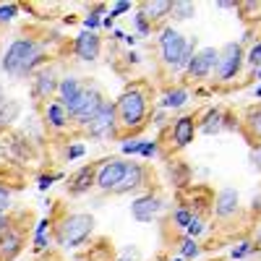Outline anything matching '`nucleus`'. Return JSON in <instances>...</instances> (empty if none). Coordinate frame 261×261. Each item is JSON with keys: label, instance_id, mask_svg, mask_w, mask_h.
Masks as SVG:
<instances>
[{"label": "nucleus", "instance_id": "nucleus-1", "mask_svg": "<svg viewBox=\"0 0 261 261\" xmlns=\"http://www.w3.org/2000/svg\"><path fill=\"white\" fill-rule=\"evenodd\" d=\"M47 60L50 55H47L45 42L37 37L18 34L8 42V47L0 55V71L11 79H27L45 68Z\"/></svg>", "mask_w": 261, "mask_h": 261}, {"label": "nucleus", "instance_id": "nucleus-2", "mask_svg": "<svg viewBox=\"0 0 261 261\" xmlns=\"http://www.w3.org/2000/svg\"><path fill=\"white\" fill-rule=\"evenodd\" d=\"M115 105V118H118V128H120V139L123 136H136L146 128L149 123V92L141 84H130L118 94Z\"/></svg>", "mask_w": 261, "mask_h": 261}, {"label": "nucleus", "instance_id": "nucleus-3", "mask_svg": "<svg viewBox=\"0 0 261 261\" xmlns=\"http://www.w3.org/2000/svg\"><path fill=\"white\" fill-rule=\"evenodd\" d=\"M157 50H160V63L170 73H186L191 58L199 50V37H186L180 34L178 27L165 24L157 34Z\"/></svg>", "mask_w": 261, "mask_h": 261}, {"label": "nucleus", "instance_id": "nucleus-4", "mask_svg": "<svg viewBox=\"0 0 261 261\" xmlns=\"http://www.w3.org/2000/svg\"><path fill=\"white\" fill-rule=\"evenodd\" d=\"M94 225H97L94 214H89V212H68L53 225V238L63 251H76L92 238Z\"/></svg>", "mask_w": 261, "mask_h": 261}, {"label": "nucleus", "instance_id": "nucleus-5", "mask_svg": "<svg viewBox=\"0 0 261 261\" xmlns=\"http://www.w3.org/2000/svg\"><path fill=\"white\" fill-rule=\"evenodd\" d=\"M243 65H246V47L241 42H227L225 47H220V60H217V68H214V81L217 84H232L241 79L243 73Z\"/></svg>", "mask_w": 261, "mask_h": 261}, {"label": "nucleus", "instance_id": "nucleus-6", "mask_svg": "<svg viewBox=\"0 0 261 261\" xmlns=\"http://www.w3.org/2000/svg\"><path fill=\"white\" fill-rule=\"evenodd\" d=\"M27 246V232L11 214L0 217V261H16L24 253Z\"/></svg>", "mask_w": 261, "mask_h": 261}, {"label": "nucleus", "instance_id": "nucleus-7", "mask_svg": "<svg viewBox=\"0 0 261 261\" xmlns=\"http://www.w3.org/2000/svg\"><path fill=\"white\" fill-rule=\"evenodd\" d=\"M196 128H199V134H204V136H217V134H222V130H241V118L232 115L230 110H225V107L214 105L206 113H201L196 118Z\"/></svg>", "mask_w": 261, "mask_h": 261}, {"label": "nucleus", "instance_id": "nucleus-8", "mask_svg": "<svg viewBox=\"0 0 261 261\" xmlns=\"http://www.w3.org/2000/svg\"><path fill=\"white\" fill-rule=\"evenodd\" d=\"M84 136L89 141H110V139H120V128H118V118H115V105L107 99L102 105V110L94 115V120L84 128Z\"/></svg>", "mask_w": 261, "mask_h": 261}, {"label": "nucleus", "instance_id": "nucleus-9", "mask_svg": "<svg viewBox=\"0 0 261 261\" xmlns=\"http://www.w3.org/2000/svg\"><path fill=\"white\" fill-rule=\"evenodd\" d=\"M165 196L160 193V191H144V193H139V196H134L130 199V217H134L136 222H141V225H149V222H154L157 217L165 212Z\"/></svg>", "mask_w": 261, "mask_h": 261}, {"label": "nucleus", "instance_id": "nucleus-10", "mask_svg": "<svg viewBox=\"0 0 261 261\" xmlns=\"http://www.w3.org/2000/svg\"><path fill=\"white\" fill-rule=\"evenodd\" d=\"M84 92H86V79L73 76V73L60 76V86H58L55 99L65 107V110H68L71 120H73V115L79 113V107H81V102H84Z\"/></svg>", "mask_w": 261, "mask_h": 261}, {"label": "nucleus", "instance_id": "nucleus-11", "mask_svg": "<svg viewBox=\"0 0 261 261\" xmlns=\"http://www.w3.org/2000/svg\"><path fill=\"white\" fill-rule=\"evenodd\" d=\"M196 136H199V128H196V118L193 115H178V118H172L170 125H167V144L170 149H175V151H183L188 149Z\"/></svg>", "mask_w": 261, "mask_h": 261}, {"label": "nucleus", "instance_id": "nucleus-12", "mask_svg": "<svg viewBox=\"0 0 261 261\" xmlns=\"http://www.w3.org/2000/svg\"><path fill=\"white\" fill-rule=\"evenodd\" d=\"M149 191V167L144 162H134L128 160V167H125V175L123 180L118 183V188L113 191V196H139Z\"/></svg>", "mask_w": 261, "mask_h": 261}, {"label": "nucleus", "instance_id": "nucleus-13", "mask_svg": "<svg viewBox=\"0 0 261 261\" xmlns=\"http://www.w3.org/2000/svg\"><path fill=\"white\" fill-rule=\"evenodd\" d=\"M107 102V97H105V92L99 89V84H94V81H89L86 79V92H84V102H81V107H79V113L73 115V125L76 128H86L92 120H94V115L102 110V105Z\"/></svg>", "mask_w": 261, "mask_h": 261}, {"label": "nucleus", "instance_id": "nucleus-14", "mask_svg": "<svg viewBox=\"0 0 261 261\" xmlns=\"http://www.w3.org/2000/svg\"><path fill=\"white\" fill-rule=\"evenodd\" d=\"M125 167H128V160L123 157H105L102 162H97V191L113 193L125 175Z\"/></svg>", "mask_w": 261, "mask_h": 261}, {"label": "nucleus", "instance_id": "nucleus-15", "mask_svg": "<svg viewBox=\"0 0 261 261\" xmlns=\"http://www.w3.org/2000/svg\"><path fill=\"white\" fill-rule=\"evenodd\" d=\"M217 60H220V47H199L186 68V79H191L193 84L206 81L209 76H214Z\"/></svg>", "mask_w": 261, "mask_h": 261}, {"label": "nucleus", "instance_id": "nucleus-16", "mask_svg": "<svg viewBox=\"0 0 261 261\" xmlns=\"http://www.w3.org/2000/svg\"><path fill=\"white\" fill-rule=\"evenodd\" d=\"M241 212V193H238L235 188H220L217 191V196L212 199V214L217 222H230L232 217Z\"/></svg>", "mask_w": 261, "mask_h": 261}, {"label": "nucleus", "instance_id": "nucleus-17", "mask_svg": "<svg viewBox=\"0 0 261 261\" xmlns=\"http://www.w3.org/2000/svg\"><path fill=\"white\" fill-rule=\"evenodd\" d=\"M65 180H68V183H65V193H68V196H73V199L86 196L92 188H97V162L81 165L73 175H68Z\"/></svg>", "mask_w": 261, "mask_h": 261}, {"label": "nucleus", "instance_id": "nucleus-18", "mask_svg": "<svg viewBox=\"0 0 261 261\" xmlns=\"http://www.w3.org/2000/svg\"><path fill=\"white\" fill-rule=\"evenodd\" d=\"M58 86H60V76H58V71L50 68V65H45V68L37 71L34 79H32V97H34L37 102L45 105V102L55 99Z\"/></svg>", "mask_w": 261, "mask_h": 261}, {"label": "nucleus", "instance_id": "nucleus-19", "mask_svg": "<svg viewBox=\"0 0 261 261\" xmlns=\"http://www.w3.org/2000/svg\"><path fill=\"white\" fill-rule=\"evenodd\" d=\"M71 50L81 63H94L102 55V37L99 32H79L71 42Z\"/></svg>", "mask_w": 261, "mask_h": 261}, {"label": "nucleus", "instance_id": "nucleus-20", "mask_svg": "<svg viewBox=\"0 0 261 261\" xmlns=\"http://www.w3.org/2000/svg\"><path fill=\"white\" fill-rule=\"evenodd\" d=\"M42 123H45L50 130H65V128L73 125L68 110H65L58 99H50V102L42 105Z\"/></svg>", "mask_w": 261, "mask_h": 261}, {"label": "nucleus", "instance_id": "nucleus-21", "mask_svg": "<svg viewBox=\"0 0 261 261\" xmlns=\"http://www.w3.org/2000/svg\"><path fill=\"white\" fill-rule=\"evenodd\" d=\"M241 130L243 136L248 139V144H261V102H253L243 110V118H241Z\"/></svg>", "mask_w": 261, "mask_h": 261}, {"label": "nucleus", "instance_id": "nucleus-22", "mask_svg": "<svg viewBox=\"0 0 261 261\" xmlns=\"http://www.w3.org/2000/svg\"><path fill=\"white\" fill-rule=\"evenodd\" d=\"M188 102H191L188 86L175 84V86H167V89L160 94V110H165V113H178V110H183Z\"/></svg>", "mask_w": 261, "mask_h": 261}, {"label": "nucleus", "instance_id": "nucleus-23", "mask_svg": "<svg viewBox=\"0 0 261 261\" xmlns=\"http://www.w3.org/2000/svg\"><path fill=\"white\" fill-rule=\"evenodd\" d=\"M139 11L146 16V21L151 27H157V24H162V21L170 18L172 3L170 0H146V3H139Z\"/></svg>", "mask_w": 261, "mask_h": 261}, {"label": "nucleus", "instance_id": "nucleus-24", "mask_svg": "<svg viewBox=\"0 0 261 261\" xmlns=\"http://www.w3.org/2000/svg\"><path fill=\"white\" fill-rule=\"evenodd\" d=\"M167 178H170V183L175 186L178 191H183V188H188L191 186V167H188V162H183V160H170L167 162Z\"/></svg>", "mask_w": 261, "mask_h": 261}, {"label": "nucleus", "instance_id": "nucleus-25", "mask_svg": "<svg viewBox=\"0 0 261 261\" xmlns=\"http://www.w3.org/2000/svg\"><path fill=\"white\" fill-rule=\"evenodd\" d=\"M18 115H21V102L13 97H6V102L0 105V130L11 128L18 120Z\"/></svg>", "mask_w": 261, "mask_h": 261}, {"label": "nucleus", "instance_id": "nucleus-26", "mask_svg": "<svg viewBox=\"0 0 261 261\" xmlns=\"http://www.w3.org/2000/svg\"><path fill=\"white\" fill-rule=\"evenodd\" d=\"M105 16H107V6H105V3H94L89 11H86V16L81 18L84 32H99L102 18H105Z\"/></svg>", "mask_w": 261, "mask_h": 261}, {"label": "nucleus", "instance_id": "nucleus-27", "mask_svg": "<svg viewBox=\"0 0 261 261\" xmlns=\"http://www.w3.org/2000/svg\"><path fill=\"white\" fill-rule=\"evenodd\" d=\"M196 16V6L188 3V0H172V11H170V18L172 21H188Z\"/></svg>", "mask_w": 261, "mask_h": 261}, {"label": "nucleus", "instance_id": "nucleus-28", "mask_svg": "<svg viewBox=\"0 0 261 261\" xmlns=\"http://www.w3.org/2000/svg\"><path fill=\"white\" fill-rule=\"evenodd\" d=\"M193 214H196V209H191L188 204H180L175 212H172V227H178V230L186 232V227H188L191 220H193Z\"/></svg>", "mask_w": 261, "mask_h": 261}, {"label": "nucleus", "instance_id": "nucleus-29", "mask_svg": "<svg viewBox=\"0 0 261 261\" xmlns=\"http://www.w3.org/2000/svg\"><path fill=\"white\" fill-rule=\"evenodd\" d=\"M201 253H204L201 243H199V241H193V238H186V235H183V241H180V258L193 261V258H199Z\"/></svg>", "mask_w": 261, "mask_h": 261}, {"label": "nucleus", "instance_id": "nucleus-30", "mask_svg": "<svg viewBox=\"0 0 261 261\" xmlns=\"http://www.w3.org/2000/svg\"><path fill=\"white\" fill-rule=\"evenodd\" d=\"M204 230H206V220H204V214L201 212H196L193 214V220H191V225L186 227V238H193V241H199V238L204 235Z\"/></svg>", "mask_w": 261, "mask_h": 261}, {"label": "nucleus", "instance_id": "nucleus-31", "mask_svg": "<svg viewBox=\"0 0 261 261\" xmlns=\"http://www.w3.org/2000/svg\"><path fill=\"white\" fill-rule=\"evenodd\" d=\"M141 160H160L162 157V141L160 139H144V146H141Z\"/></svg>", "mask_w": 261, "mask_h": 261}, {"label": "nucleus", "instance_id": "nucleus-32", "mask_svg": "<svg viewBox=\"0 0 261 261\" xmlns=\"http://www.w3.org/2000/svg\"><path fill=\"white\" fill-rule=\"evenodd\" d=\"M21 13V6L18 3H0V27H8L18 18Z\"/></svg>", "mask_w": 261, "mask_h": 261}, {"label": "nucleus", "instance_id": "nucleus-33", "mask_svg": "<svg viewBox=\"0 0 261 261\" xmlns=\"http://www.w3.org/2000/svg\"><path fill=\"white\" fill-rule=\"evenodd\" d=\"M261 248L253 243V241H241V243H238L235 248H232V261H241V258H248V256H253V253H258Z\"/></svg>", "mask_w": 261, "mask_h": 261}, {"label": "nucleus", "instance_id": "nucleus-34", "mask_svg": "<svg viewBox=\"0 0 261 261\" xmlns=\"http://www.w3.org/2000/svg\"><path fill=\"white\" fill-rule=\"evenodd\" d=\"M246 65L251 71H258L261 68V39H256L253 45L246 50Z\"/></svg>", "mask_w": 261, "mask_h": 261}, {"label": "nucleus", "instance_id": "nucleus-35", "mask_svg": "<svg viewBox=\"0 0 261 261\" xmlns=\"http://www.w3.org/2000/svg\"><path fill=\"white\" fill-rule=\"evenodd\" d=\"M120 151H123V160L125 157H139L141 154V146H144V139H120Z\"/></svg>", "mask_w": 261, "mask_h": 261}, {"label": "nucleus", "instance_id": "nucleus-36", "mask_svg": "<svg viewBox=\"0 0 261 261\" xmlns=\"http://www.w3.org/2000/svg\"><path fill=\"white\" fill-rule=\"evenodd\" d=\"M13 206V188L8 183H0V217L8 214Z\"/></svg>", "mask_w": 261, "mask_h": 261}, {"label": "nucleus", "instance_id": "nucleus-37", "mask_svg": "<svg viewBox=\"0 0 261 261\" xmlns=\"http://www.w3.org/2000/svg\"><path fill=\"white\" fill-rule=\"evenodd\" d=\"M134 24H136V37H151V32H154V27L146 21V16L136 8V16H134Z\"/></svg>", "mask_w": 261, "mask_h": 261}, {"label": "nucleus", "instance_id": "nucleus-38", "mask_svg": "<svg viewBox=\"0 0 261 261\" xmlns=\"http://www.w3.org/2000/svg\"><path fill=\"white\" fill-rule=\"evenodd\" d=\"M55 180H65V175L63 172H42V175L37 178V188L39 191H50Z\"/></svg>", "mask_w": 261, "mask_h": 261}, {"label": "nucleus", "instance_id": "nucleus-39", "mask_svg": "<svg viewBox=\"0 0 261 261\" xmlns=\"http://www.w3.org/2000/svg\"><path fill=\"white\" fill-rule=\"evenodd\" d=\"M84 154H86V144H81V141L65 146V162H76V160H81Z\"/></svg>", "mask_w": 261, "mask_h": 261}, {"label": "nucleus", "instance_id": "nucleus-40", "mask_svg": "<svg viewBox=\"0 0 261 261\" xmlns=\"http://www.w3.org/2000/svg\"><path fill=\"white\" fill-rule=\"evenodd\" d=\"M130 11H134V6H130L128 0H118L115 6H110V8H107V16H113V18L118 21L123 13H130Z\"/></svg>", "mask_w": 261, "mask_h": 261}, {"label": "nucleus", "instance_id": "nucleus-41", "mask_svg": "<svg viewBox=\"0 0 261 261\" xmlns=\"http://www.w3.org/2000/svg\"><path fill=\"white\" fill-rule=\"evenodd\" d=\"M50 248V232H42V235H34V243H32V251L34 253H45Z\"/></svg>", "mask_w": 261, "mask_h": 261}, {"label": "nucleus", "instance_id": "nucleus-42", "mask_svg": "<svg viewBox=\"0 0 261 261\" xmlns=\"http://www.w3.org/2000/svg\"><path fill=\"white\" fill-rule=\"evenodd\" d=\"M115 261H141V253H139V248L136 246H125L120 253H118V258Z\"/></svg>", "mask_w": 261, "mask_h": 261}, {"label": "nucleus", "instance_id": "nucleus-43", "mask_svg": "<svg viewBox=\"0 0 261 261\" xmlns=\"http://www.w3.org/2000/svg\"><path fill=\"white\" fill-rule=\"evenodd\" d=\"M149 123H151V125H157V128H167V125H170V123H167V113H165V110H154V113L149 115Z\"/></svg>", "mask_w": 261, "mask_h": 261}, {"label": "nucleus", "instance_id": "nucleus-44", "mask_svg": "<svg viewBox=\"0 0 261 261\" xmlns=\"http://www.w3.org/2000/svg\"><path fill=\"white\" fill-rule=\"evenodd\" d=\"M251 162H253V167L261 172V144H253V146H251Z\"/></svg>", "mask_w": 261, "mask_h": 261}, {"label": "nucleus", "instance_id": "nucleus-45", "mask_svg": "<svg viewBox=\"0 0 261 261\" xmlns=\"http://www.w3.org/2000/svg\"><path fill=\"white\" fill-rule=\"evenodd\" d=\"M251 212H253L256 217H261V193H256L253 199H251Z\"/></svg>", "mask_w": 261, "mask_h": 261}, {"label": "nucleus", "instance_id": "nucleus-46", "mask_svg": "<svg viewBox=\"0 0 261 261\" xmlns=\"http://www.w3.org/2000/svg\"><path fill=\"white\" fill-rule=\"evenodd\" d=\"M102 29H110V32H113V29H115V18H113V16H105V18H102Z\"/></svg>", "mask_w": 261, "mask_h": 261}, {"label": "nucleus", "instance_id": "nucleus-47", "mask_svg": "<svg viewBox=\"0 0 261 261\" xmlns=\"http://www.w3.org/2000/svg\"><path fill=\"white\" fill-rule=\"evenodd\" d=\"M123 42H125V47H128V50H134V45L139 42V37H136V34H125V39H123Z\"/></svg>", "mask_w": 261, "mask_h": 261}, {"label": "nucleus", "instance_id": "nucleus-48", "mask_svg": "<svg viewBox=\"0 0 261 261\" xmlns=\"http://www.w3.org/2000/svg\"><path fill=\"white\" fill-rule=\"evenodd\" d=\"M217 8H225V11L235 8V11H238V3H232V0H220V3H217Z\"/></svg>", "mask_w": 261, "mask_h": 261}, {"label": "nucleus", "instance_id": "nucleus-49", "mask_svg": "<svg viewBox=\"0 0 261 261\" xmlns=\"http://www.w3.org/2000/svg\"><path fill=\"white\" fill-rule=\"evenodd\" d=\"M110 34H113L110 39H115V42H123V39H125V32H123V29H113Z\"/></svg>", "mask_w": 261, "mask_h": 261}, {"label": "nucleus", "instance_id": "nucleus-50", "mask_svg": "<svg viewBox=\"0 0 261 261\" xmlns=\"http://www.w3.org/2000/svg\"><path fill=\"white\" fill-rule=\"evenodd\" d=\"M251 241H253V243H256V246L261 248V225H258V230H256V235L251 238Z\"/></svg>", "mask_w": 261, "mask_h": 261}, {"label": "nucleus", "instance_id": "nucleus-51", "mask_svg": "<svg viewBox=\"0 0 261 261\" xmlns=\"http://www.w3.org/2000/svg\"><path fill=\"white\" fill-rule=\"evenodd\" d=\"M128 63H139V53H134V50H128Z\"/></svg>", "mask_w": 261, "mask_h": 261}, {"label": "nucleus", "instance_id": "nucleus-52", "mask_svg": "<svg viewBox=\"0 0 261 261\" xmlns=\"http://www.w3.org/2000/svg\"><path fill=\"white\" fill-rule=\"evenodd\" d=\"M253 99H258V102H261V84H258V86H253Z\"/></svg>", "mask_w": 261, "mask_h": 261}, {"label": "nucleus", "instance_id": "nucleus-53", "mask_svg": "<svg viewBox=\"0 0 261 261\" xmlns=\"http://www.w3.org/2000/svg\"><path fill=\"white\" fill-rule=\"evenodd\" d=\"M6 102V92H3V84H0V105Z\"/></svg>", "mask_w": 261, "mask_h": 261}, {"label": "nucleus", "instance_id": "nucleus-54", "mask_svg": "<svg viewBox=\"0 0 261 261\" xmlns=\"http://www.w3.org/2000/svg\"><path fill=\"white\" fill-rule=\"evenodd\" d=\"M253 79H256V81L261 84V68H258V71H253Z\"/></svg>", "mask_w": 261, "mask_h": 261}, {"label": "nucleus", "instance_id": "nucleus-55", "mask_svg": "<svg viewBox=\"0 0 261 261\" xmlns=\"http://www.w3.org/2000/svg\"><path fill=\"white\" fill-rule=\"evenodd\" d=\"M172 261H186V258H180V256H178V258H172Z\"/></svg>", "mask_w": 261, "mask_h": 261}]
</instances>
